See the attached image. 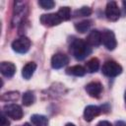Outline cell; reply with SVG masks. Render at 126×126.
Here are the masks:
<instances>
[{
    "instance_id": "277c9868",
    "label": "cell",
    "mask_w": 126,
    "mask_h": 126,
    "mask_svg": "<svg viewBox=\"0 0 126 126\" xmlns=\"http://www.w3.org/2000/svg\"><path fill=\"white\" fill-rule=\"evenodd\" d=\"M26 3L25 2H15L14 12H13V19H12V26L15 27L23 22L26 14Z\"/></svg>"
},
{
    "instance_id": "ba28073f",
    "label": "cell",
    "mask_w": 126,
    "mask_h": 126,
    "mask_svg": "<svg viewBox=\"0 0 126 126\" xmlns=\"http://www.w3.org/2000/svg\"><path fill=\"white\" fill-rule=\"evenodd\" d=\"M39 20H40V23L45 27H54V26L59 25L62 22L61 18L58 16L57 13L56 14L55 13L43 14L40 16Z\"/></svg>"
},
{
    "instance_id": "9a60e30c",
    "label": "cell",
    "mask_w": 126,
    "mask_h": 126,
    "mask_svg": "<svg viewBox=\"0 0 126 126\" xmlns=\"http://www.w3.org/2000/svg\"><path fill=\"white\" fill-rule=\"evenodd\" d=\"M86 72H87L86 69L81 65H75V66H72L66 69V73L68 75H72L76 77H82L86 74Z\"/></svg>"
},
{
    "instance_id": "d6986e66",
    "label": "cell",
    "mask_w": 126,
    "mask_h": 126,
    "mask_svg": "<svg viewBox=\"0 0 126 126\" xmlns=\"http://www.w3.org/2000/svg\"><path fill=\"white\" fill-rule=\"evenodd\" d=\"M22 100H23V104L25 106L32 105L35 101V94H34V93L32 92V91H27L26 93H24Z\"/></svg>"
},
{
    "instance_id": "44dd1931",
    "label": "cell",
    "mask_w": 126,
    "mask_h": 126,
    "mask_svg": "<svg viewBox=\"0 0 126 126\" xmlns=\"http://www.w3.org/2000/svg\"><path fill=\"white\" fill-rule=\"evenodd\" d=\"M20 96V94L19 92H9V93H5L2 94L1 96V99L2 100H7V101H10V100H17Z\"/></svg>"
},
{
    "instance_id": "484cf974",
    "label": "cell",
    "mask_w": 126,
    "mask_h": 126,
    "mask_svg": "<svg viewBox=\"0 0 126 126\" xmlns=\"http://www.w3.org/2000/svg\"><path fill=\"white\" fill-rule=\"evenodd\" d=\"M115 126H126V122H124V121H122V120L116 121Z\"/></svg>"
},
{
    "instance_id": "d4e9b609",
    "label": "cell",
    "mask_w": 126,
    "mask_h": 126,
    "mask_svg": "<svg viewBox=\"0 0 126 126\" xmlns=\"http://www.w3.org/2000/svg\"><path fill=\"white\" fill-rule=\"evenodd\" d=\"M96 126H112V124L109 122V121H106V120H102V121H99Z\"/></svg>"
},
{
    "instance_id": "7c38bea8",
    "label": "cell",
    "mask_w": 126,
    "mask_h": 126,
    "mask_svg": "<svg viewBox=\"0 0 126 126\" xmlns=\"http://www.w3.org/2000/svg\"><path fill=\"white\" fill-rule=\"evenodd\" d=\"M101 112V108L96 105H88L84 110V118L86 121L91 122L95 118L97 115H99Z\"/></svg>"
},
{
    "instance_id": "8fae6325",
    "label": "cell",
    "mask_w": 126,
    "mask_h": 126,
    "mask_svg": "<svg viewBox=\"0 0 126 126\" xmlns=\"http://www.w3.org/2000/svg\"><path fill=\"white\" fill-rule=\"evenodd\" d=\"M86 42L91 47H96L101 43V32H99L97 30H93L90 32L86 38Z\"/></svg>"
},
{
    "instance_id": "f1b7e54d",
    "label": "cell",
    "mask_w": 126,
    "mask_h": 126,
    "mask_svg": "<svg viewBox=\"0 0 126 126\" xmlns=\"http://www.w3.org/2000/svg\"><path fill=\"white\" fill-rule=\"evenodd\" d=\"M124 99H125V101H126V92H125V94H124Z\"/></svg>"
},
{
    "instance_id": "7a4b0ae2",
    "label": "cell",
    "mask_w": 126,
    "mask_h": 126,
    "mask_svg": "<svg viewBox=\"0 0 126 126\" xmlns=\"http://www.w3.org/2000/svg\"><path fill=\"white\" fill-rule=\"evenodd\" d=\"M101 72L104 76L109 78H114L122 73V67L114 60L105 61L101 67Z\"/></svg>"
},
{
    "instance_id": "3957f363",
    "label": "cell",
    "mask_w": 126,
    "mask_h": 126,
    "mask_svg": "<svg viewBox=\"0 0 126 126\" xmlns=\"http://www.w3.org/2000/svg\"><path fill=\"white\" fill-rule=\"evenodd\" d=\"M32 42L30 38H28L27 36H21L12 42V49L17 53L24 54L29 51Z\"/></svg>"
},
{
    "instance_id": "5b68a950",
    "label": "cell",
    "mask_w": 126,
    "mask_h": 126,
    "mask_svg": "<svg viewBox=\"0 0 126 126\" xmlns=\"http://www.w3.org/2000/svg\"><path fill=\"white\" fill-rule=\"evenodd\" d=\"M3 112L10 118L14 119V120H20L22 119L24 112L23 109L20 105L16 104V103H10V104H6L3 107Z\"/></svg>"
},
{
    "instance_id": "e0dca14e",
    "label": "cell",
    "mask_w": 126,
    "mask_h": 126,
    "mask_svg": "<svg viewBox=\"0 0 126 126\" xmlns=\"http://www.w3.org/2000/svg\"><path fill=\"white\" fill-rule=\"evenodd\" d=\"M98 68H99V60L96 57L90 59L85 65V69L89 73H94L98 70Z\"/></svg>"
},
{
    "instance_id": "cb8c5ba5",
    "label": "cell",
    "mask_w": 126,
    "mask_h": 126,
    "mask_svg": "<svg viewBox=\"0 0 126 126\" xmlns=\"http://www.w3.org/2000/svg\"><path fill=\"white\" fill-rule=\"evenodd\" d=\"M7 117L8 116L2 111V113H1V126H9L10 125V122H9Z\"/></svg>"
},
{
    "instance_id": "9c48e42d",
    "label": "cell",
    "mask_w": 126,
    "mask_h": 126,
    "mask_svg": "<svg viewBox=\"0 0 126 126\" xmlns=\"http://www.w3.org/2000/svg\"><path fill=\"white\" fill-rule=\"evenodd\" d=\"M69 63V58L64 53H56L51 58V66L53 69H60Z\"/></svg>"
},
{
    "instance_id": "5bb4252c",
    "label": "cell",
    "mask_w": 126,
    "mask_h": 126,
    "mask_svg": "<svg viewBox=\"0 0 126 126\" xmlns=\"http://www.w3.org/2000/svg\"><path fill=\"white\" fill-rule=\"evenodd\" d=\"M35 69H36V64H35L34 62H29V63H27V64L23 67L22 76H23L26 80H29V79H31L32 76L33 75Z\"/></svg>"
},
{
    "instance_id": "603a6c76",
    "label": "cell",
    "mask_w": 126,
    "mask_h": 126,
    "mask_svg": "<svg viewBox=\"0 0 126 126\" xmlns=\"http://www.w3.org/2000/svg\"><path fill=\"white\" fill-rule=\"evenodd\" d=\"M38 5L44 9V10H48V9H52L55 6V2L52 0H39L38 1Z\"/></svg>"
},
{
    "instance_id": "ac0fdd59",
    "label": "cell",
    "mask_w": 126,
    "mask_h": 126,
    "mask_svg": "<svg viewBox=\"0 0 126 126\" xmlns=\"http://www.w3.org/2000/svg\"><path fill=\"white\" fill-rule=\"evenodd\" d=\"M92 21L91 20H85V21H82V22H79V23H76L75 24V29L77 32H81V33H84L86 32H88L92 26Z\"/></svg>"
},
{
    "instance_id": "83f0119b",
    "label": "cell",
    "mask_w": 126,
    "mask_h": 126,
    "mask_svg": "<svg viewBox=\"0 0 126 126\" xmlns=\"http://www.w3.org/2000/svg\"><path fill=\"white\" fill-rule=\"evenodd\" d=\"M22 126H31V125H30L29 123H25V124H24V125H22Z\"/></svg>"
},
{
    "instance_id": "7402d4cb",
    "label": "cell",
    "mask_w": 126,
    "mask_h": 126,
    "mask_svg": "<svg viewBox=\"0 0 126 126\" xmlns=\"http://www.w3.org/2000/svg\"><path fill=\"white\" fill-rule=\"evenodd\" d=\"M92 12L93 11L90 7H82L79 10H76L74 12V16L75 17H86V16H90Z\"/></svg>"
},
{
    "instance_id": "2e32d148",
    "label": "cell",
    "mask_w": 126,
    "mask_h": 126,
    "mask_svg": "<svg viewBox=\"0 0 126 126\" xmlns=\"http://www.w3.org/2000/svg\"><path fill=\"white\" fill-rule=\"evenodd\" d=\"M31 121L34 126H48V119L44 115L33 114L31 116Z\"/></svg>"
},
{
    "instance_id": "4fadbf2b",
    "label": "cell",
    "mask_w": 126,
    "mask_h": 126,
    "mask_svg": "<svg viewBox=\"0 0 126 126\" xmlns=\"http://www.w3.org/2000/svg\"><path fill=\"white\" fill-rule=\"evenodd\" d=\"M0 72L7 78H12L16 73V66L12 62L3 61L0 64Z\"/></svg>"
},
{
    "instance_id": "ffe728a7",
    "label": "cell",
    "mask_w": 126,
    "mask_h": 126,
    "mask_svg": "<svg viewBox=\"0 0 126 126\" xmlns=\"http://www.w3.org/2000/svg\"><path fill=\"white\" fill-rule=\"evenodd\" d=\"M58 16L61 18L62 21H68L70 18H71V9L67 6H64V7H61L58 12H57Z\"/></svg>"
},
{
    "instance_id": "8992f818",
    "label": "cell",
    "mask_w": 126,
    "mask_h": 126,
    "mask_svg": "<svg viewBox=\"0 0 126 126\" xmlns=\"http://www.w3.org/2000/svg\"><path fill=\"white\" fill-rule=\"evenodd\" d=\"M101 43L108 50H113L117 46V41L115 34L110 30H104L101 32Z\"/></svg>"
},
{
    "instance_id": "4316f807",
    "label": "cell",
    "mask_w": 126,
    "mask_h": 126,
    "mask_svg": "<svg viewBox=\"0 0 126 126\" xmlns=\"http://www.w3.org/2000/svg\"><path fill=\"white\" fill-rule=\"evenodd\" d=\"M65 126H75V124H73V123H67Z\"/></svg>"
},
{
    "instance_id": "52a82bcc",
    "label": "cell",
    "mask_w": 126,
    "mask_h": 126,
    "mask_svg": "<svg viewBox=\"0 0 126 126\" xmlns=\"http://www.w3.org/2000/svg\"><path fill=\"white\" fill-rule=\"evenodd\" d=\"M105 16L111 22H116L120 17V9L115 1H109L106 4Z\"/></svg>"
},
{
    "instance_id": "6da1fadb",
    "label": "cell",
    "mask_w": 126,
    "mask_h": 126,
    "mask_svg": "<svg viewBox=\"0 0 126 126\" xmlns=\"http://www.w3.org/2000/svg\"><path fill=\"white\" fill-rule=\"evenodd\" d=\"M70 52L79 61L84 60L92 52V47L86 42V40L76 38L70 44Z\"/></svg>"
},
{
    "instance_id": "30bf717a",
    "label": "cell",
    "mask_w": 126,
    "mask_h": 126,
    "mask_svg": "<svg viewBox=\"0 0 126 126\" xmlns=\"http://www.w3.org/2000/svg\"><path fill=\"white\" fill-rule=\"evenodd\" d=\"M85 90L90 94V96L98 98L102 93V85L99 82H91L86 86Z\"/></svg>"
}]
</instances>
